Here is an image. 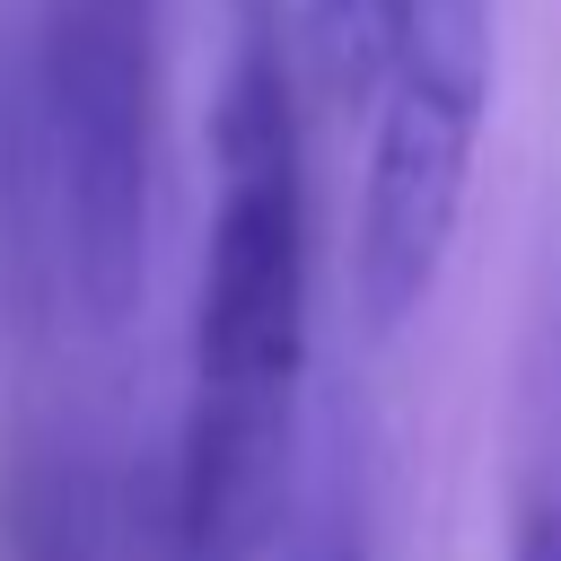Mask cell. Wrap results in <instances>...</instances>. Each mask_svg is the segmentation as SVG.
<instances>
[{
	"mask_svg": "<svg viewBox=\"0 0 561 561\" xmlns=\"http://www.w3.org/2000/svg\"><path fill=\"white\" fill-rule=\"evenodd\" d=\"M298 561H368V552H359V543H342V535H324V543H307Z\"/></svg>",
	"mask_w": 561,
	"mask_h": 561,
	"instance_id": "8992f818",
	"label": "cell"
},
{
	"mask_svg": "<svg viewBox=\"0 0 561 561\" xmlns=\"http://www.w3.org/2000/svg\"><path fill=\"white\" fill-rule=\"evenodd\" d=\"M412 26V0H307V70L324 105H368L394 44Z\"/></svg>",
	"mask_w": 561,
	"mask_h": 561,
	"instance_id": "277c9868",
	"label": "cell"
},
{
	"mask_svg": "<svg viewBox=\"0 0 561 561\" xmlns=\"http://www.w3.org/2000/svg\"><path fill=\"white\" fill-rule=\"evenodd\" d=\"M351 289L368 333H403L465 228L482 123H491V0H412V26L368 96Z\"/></svg>",
	"mask_w": 561,
	"mask_h": 561,
	"instance_id": "7a4b0ae2",
	"label": "cell"
},
{
	"mask_svg": "<svg viewBox=\"0 0 561 561\" xmlns=\"http://www.w3.org/2000/svg\"><path fill=\"white\" fill-rule=\"evenodd\" d=\"M517 561H561V500H543L517 535Z\"/></svg>",
	"mask_w": 561,
	"mask_h": 561,
	"instance_id": "5b68a950",
	"label": "cell"
},
{
	"mask_svg": "<svg viewBox=\"0 0 561 561\" xmlns=\"http://www.w3.org/2000/svg\"><path fill=\"white\" fill-rule=\"evenodd\" d=\"M149 0H61L44 44V158L61 272L88 324H123L149 272Z\"/></svg>",
	"mask_w": 561,
	"mask_h": 561,
	"instance_id": "3957f363",
	"label": "cell"
},
{
	"mask_svg": "<svg viewBox=\"0 0 561 561\" xmlns=\"http://www.w3.org/2000/svg\"><path fill=\"white\" fill-rule=\"evenodd\" d=\"M219 193L193 289V394H184V465L175 517L202 561H237L263 543L289 473V421L307 377V158L289 61L254 35L219 88L210 123Z\"/></svg>",
	"mask_w": 561,
	"mask_h": 561,
	"instance_id": "6da1fadb",
	"label": "cell"
}]
</instances>
